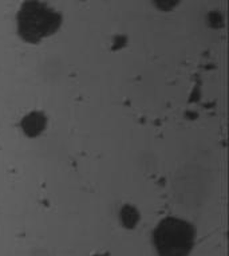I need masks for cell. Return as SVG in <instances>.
<instances>
[{
	"mask_svg": "<svg viewBox=\"0 0 229 256\" xmlns=\"http://www.w3.org/2000/svg\"><path fill=\"white\" fill-rule=\"evenodd\" d=\"M156 4L158 6L161 10H165V11H169V10L174 8L178 4L180 0H154Z\"/></svg>",
	"mask_w": 229,
	"mask_h": 256,
	"instance_id": "5b68a950",
	"label": "cell"
},
{
	"mask_svg": "<svg viewBox=\"0 0 229 256\" xmlns=\"http://www.w3.org/2000/svg\"><path fill=\"white\" fill-rule=\"evenodd\" d=\"M18 32L23 40L40 43L54 35L60 26V15L40 0H27L16 18Z\"/></svg>",
	"mask_w": 229,
	"mask_h": 256,
	"instance_id": "6da1fadb",
	"label": "cell"
},
{
	"mask_svg": "<svg viewBox=\"0 0 229 256\" xmlns=\"http://www.w3.org/2000/svg\"><path fill=\"white\" fill-rule=\"evenodd\" d=\"M194 228L189 222L166 218L160 222L153 234V243L158 256H189L194 247Z\"/></svg>",
	"mask_w": 229,
	"mask_h": 256,
	"instance_id": "7a4b0ae2",
	"label": "cell"
},
{
	"mask_svg": "<svg viewBox=\"0 0 229 256\" xmlns=\"http://www.w3.org/2000/svg\"><path fill=\"white\" fill-rule=\"evenodd\" d=\"M44 126H46V118L43 114L36 113V112L26 116L22 121V129L30 137L40 134L44 130Z\"/></svg>",
	"mask_w": 229,
	"mask_h": 256,
	"instance_id": "3957f363",
	"label": "cell"
},
{
	"mask_svg": "<svg viewBox=\"0 0 229 256\" xmlns=\"http://www.w3.org/2000/svg\"><path fill=\"white\" fill-rule=\"evenodd\" d=\"M138 218H140L138 212L134 210L133 206H125L121 210V220L125 224V227L134 228L138 222Z\"/></svg>",
	"mask_w": 229,
	"mask_h": 256,
	"instance_id": "277c9868",
	"label": "cell"
}]
</instances>
